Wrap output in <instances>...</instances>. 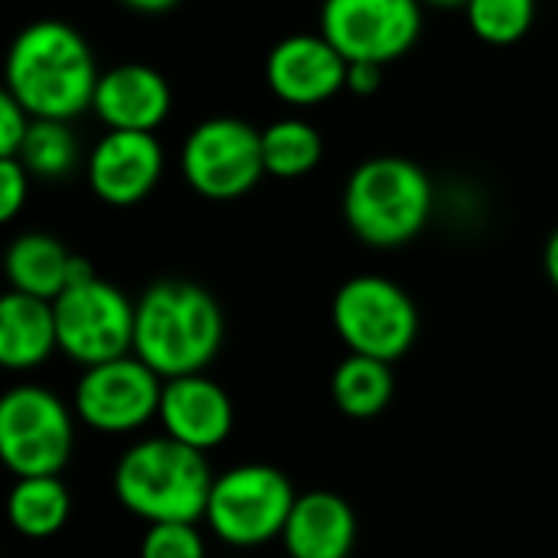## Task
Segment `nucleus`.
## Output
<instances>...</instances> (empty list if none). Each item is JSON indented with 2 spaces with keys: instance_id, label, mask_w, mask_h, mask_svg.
Segmentation results:
<instances>
[{
  "instance_id": "18",
  "label": "nucleus",
  "mask_w": 558,
  "mask_h": 558,
  "mask_svg": "<svg viewBox=\"0 0 558 558\" xmlns=\"http://www.w3.org/2000/svg\"><path fill=\"white\" fill-rule=\"evenodd\" d=\"M72 265L75 255H69L59 239L46 232H26L7 252V281L10 291L56 301L72 281Z\"/></svg>"
},
{
  "instance_id": "25",
  "label": "nucleus",
  "mask_w": 558,
  "mask_h": 558,
  "mask_svg": "<svg viewBox=\"0 0 558 558\" xmlns=\"http://www.w3.org/2000/svg\"><path fill=\"white\" fill-rule=\"evenodd\" d=\"M29 124H33V114L10 92H0V160L20 154L29 134Z\"/></svg>"
},
{
  "instance_id": "26",
  "label": "nucleus",
  "mask_w": 558,
  "mask_h": 558,
  "mask_svg": "<svg viewBox=\"0 0 558 558\" xmlns=\"http://www.w3.org/2000/svg\"><path fill=\"white\" fill-rule=\"evenodd\" d=\"M29 196V170L16 157L0 160V219L13 222Z\"/></svg>"
},
{
  "instance_id": "14",
  "label": "nucleus",
  "mask_w": 558,
  "mask_h": 558,
  "mask_svg": "<svg viewBox=\"0 0 558 558\" xmlns=\"http://www.w3.org/2000/svg\"><path fill=\"white\" fill-rule=\"evenodd\" d=\"M157 418L163 425V435L206 454L229 438L235 412L232 399L219 383H213L203 373H193L163 383Z\"/></svg>"
},
{
  "instance_id": "7",
  "label": "nucleus",
  "mask_w": 558,
  "mask_h": 558,
  "mask_svg": "<svg viewBox=\"0 0 558 558\" xmlns=\"http://www.w3.org/2000/svg\"><path fill=\"white\" fill-rule=\"evenodd\" d=\"M183 180L206 199H239L265 177L262 131L242 118H206L180 147Z\"/></svg>"
},
{
  "instance_id": "23",
  "label": "nucleus",
  "mask_w": 558,
  "mask_h": 558,
  "mask_svg": "<svg viewBox=\"0 0 558 558\" xmlns=\"http://www.w3.org/2000/svg\"><path fill=\"white\" fill-rule=\"evenodd\" d=\"M468 23L477 39L510 46L523 39L536 20V0H468Z\"/></svg>"
},
{
  "instance_id": "4",
  "label": "nucleus",
  "mask_w": 558,
  "mask_h": 558,
  "mask_svg": "<svg viewBox=\"0 0 558 558\" xmlns=\"http://www.w3.org/2000/svg\"><path fill=\"white\" fill-rule=\"evenodd\" d=\"M432 180L405 157L363 160L343 190V216L353 235L373 248H399L412 242L432 216Z\"/></svg>"
},
{
  "instance_id": "15",
  "label": "nucleus",
  "mask_w": 558,
  "mask_h": 558,
  "mask_svg": "<svg viewBox=\"0 0 558 558\" xmlns=\"http://www.w3.org/2000/svg\"><path fill=\"white\" fill-rule=\"evenodd\" d=\"M173 95L167 78L144 65V62H124L108 72H101L92 111L101 118L108 131H147L154 134L167 114H170Z\"/></svg>"
},
{
  "instance_id": "11",
  "label": "nucleus",
  "mask_w": 558,
  "mask_h": 558,
  "mask_svg": "<svg viewBox=\"0 0 558 558\" xmlns=\"http://www.w3.org/2000/svg\"><path fill=\"white\" fill-rule=\"evenodd\" d=\"M163 379L141 356L88 366L75 386L78 418L101 435H128L160 415Z\"/></svg>"
},
{
  "instance_id": "24",
  "label": "nucleus",
  "mask_w": 558,
  "mask_h": 558,
  "mask_svg": "<svg viewBox=\"0 0 558 558\" xmlns=\"http://www.w3.org/2000/svg\"><path fill=\"white\" fill-rule=\"evenodd\" d=\"M141 558H206L196 523H154L144 533Z\"/></svg>"
},
{
  "instance_id": "13",
  "label": "nucleus",
  "mask_w": 558,
  "mask_h": 558,
  "mask_svg": "<svg viewBox=\"0 0 558 558\" xmlns=\"http://www.w3.org/2000/svg\"><path fill=\"white\" fill-rule=\"evenodd\" d=\"M92 193L108 206H134L163 177V147L147 131H108L85 160Z\"/></svg>"
},
{
  "instance_id": "19",
  "label": "nucleus",
  "mask_w": 558,
  "mask_h": 558,
  "mask_svg": "<svg viewBox=\"0 0 558 558\" xmlns=\"http://www.w3.org/2000/svg\"><path fill=\"white\" fill-rule=\"evenodd\" d=\"M392 363L373 360V356H360L350 353L330 379V396L337 402V409L350 418H373L379 415L396 392V379H392Z\"/></svg>"
},
{
  "instance_id": "3",
  "label": "nucleus",
  "mask_w": 558,
  "mask_h": 558,
  "mask_svg": "<svg viewBox=\"0 0 558 558\" xmlns=\"http://www.w3.org/2000/svg\"><path fill=\"white\" fill-rule=\"evenodd\" d=\"M213 484L216 477L206 454L170 435L131 445L114 468V494L121 507L150 526L206 520Z\"/></svg>"
},
{
  "instance_id": "6",
  "label": "nucleus",
  "mask_w": 558,
  "mask_h": 558,
  "mask_svg": "<svg viewBox=\"0 0 558 558\" xmlns=\"http://www.w3.org/2000/svg\"><path fill=\"white\" fill-rule=\"evenodd\" d=\"M294 504L298 494L278 468L239 464L216 477L206 523L222 543L248 549L281 539Z\"/></svg>"
},
{
  "instance_id": "9",
  "label": "nucleus",
  "mask_w": 558,
  "mask_h": 558,
  "mask_svg": "<svg viewBox=\"0 0 558 558\" xmlns=\"http://www.w3.org/2000/svg\"><path fill=\"white\" fill-rule=\"evenodd\" d=\"M52 311L59 350L85 369L134 350V304L98 275L69 284Z\"/></svg>"
},
{
  "instance_id": "30",
  "label": "nucleus",
  "mask_w": 558,
  "mask_h": 558,
  "mask_svg": "<svg viewBox=\"0 0 558 558\" xmlns=\"http://www.w3.org/2000/svg\"><path fill=\"white\" fill-rule=\"evenodd\" d=\"M428 7H468V0H422Z\"/></svg>"
},
{
  "instance_id": "1",
  "label": "nucleus",
  "mask_w": 558,
  "mask_h": 558,
  "mask_svg": "<svg viewBox=\"0 0 558 558\" xmlns=\"http://www.w3.org/2000/svg\"><path fill=\"white\" fill-rule=\"evenodd\" d=\"M10 92L33 118L72 121L92 108L101 72L85 36L62 20H36L16 33L3 65Z\"/></svg>"
},
{
  "instance_id": "27",
  "label": "nucleus",
  "mask_w": 558,
  "mask_h": 558,
  "mask_svg": "<svg viewBox=\"0 0 558 558\" xmlns=\"http://www.w3.org/2000/svg\"><path fill=\"white\" fill-rule=\"evenodd\" d=\"M379 85H383V65H376V62H350V69H347V92L373 95Z\"/></svg>"
},
{
  "instance_id": "29",
  "label": "nucleus",
  "mask_w": 558,
  "mask_h": 558,
  "mask_svg": "<svg viewBox=\"0 0 558 558\" xmlns=\"http://www.w3.org/2000/svg\"><path fill=\"white\" fill-rule=\"evenodd\" d=\"M546 275H549L553 288L558 291V229L549 235V242H546Z\"/></svg>"
},
{
  "instance_id": "16",
  "label": "nucleus",
  "mask_w": 558,
  "mask_h": 558,
  "mask_svg": "<svg viewBox=\"0 0 558 558\" xmlns=\"http://www.w3.org/2000/svg\"><path fill=\"white\" fill-rule=\"evenodd\" d=\"M281 543L291 558H350L356 543L353 507L330 490L301 494Z\"/></svg>"
},
{
  "instance_id": "17",
  "label": "nucleus",
  "mask_w": 558,
  "mask_h": 558,
  "mask_svg": "<svg viewBox=\"0 0 558 558\" xmlns=\"http://www.w3.org/2000/svg\"><path fill=\"white\" fill-rule=\"evenodd\" d=\"M59 350L52 301L7 291L0 301V363L7 369H33Z\"/></svg>"
},
{
  "instance_id": "12",
  "label": "nucleus",
  "mask_w": 558,
  "mask_h": 558,
  "mask_svg": "<svg viewBox=\"0 0 558 558\" xmlns=\"http://www.w3.org/2000/svg\"><path fill=\"white\" fill-rule=\"evenodd\" d=\"M347 69L350 62L327 43L324 33L284 36L265 59L271 95L291 108H314L347 92Z\"/></svg>"
},
{
  "instance_id": "8",
  "label": "nucleus",
  "mask_w": 558,
  "mask_h": 558,
  "mask_svg": "<svg viewBox=\"0 0 558 558\" xmlns=\"http://www.w3.org/2000/svg\"><path fill=\"white\" fill-rule=\"evenodd\" d=\"M72 454V415L43 386H16L0 399V458L16 477H59Z\"/></svg>"
},
{
  "instance_id": "28",
  "label": "nucleus",
  "mask_w": 558,
  "mask_h": 558,
  "mask_svg": "<svg viewBox=\"0 0 558 558\" xmlns=\"http://www.w3.org/2000/svg\"><path fill=\"white\" fill-rule=\"evenodd\" d=\"M124 7H131V10H137V13H167V10H173L180 0H121Z\"/></svg>"
},
{
  "instance_id": "22",
  "label": "nucleus",
  "mask_w": 558,
  "mask_h": 558,
  "mask_svg": "<svg viewBox=\"0 0 558 558\" xmlns=\"http://www.w3.org/2000/svg\"><path fill=\"white\" fill-rule=\"evenodd\" d=\"M78 137L69 128V121H49V118H33L29 134L16 154V160L29 170V177L43 180H59L69 177L78 163Z\"/></svg>"
},
{
  "instance_id": "5",
  "label": "nucleus",
  "mask_w": 558,
  "mask_h": 558,
  "mask_svg": "<svg viewBox=\"0 0 558 558\" xmlns=\"http://www.w3.org/2000/svg\"><path fill=\"white\" fill-rule=\"evenodd\" d=\"M333 330L350 353L373 356L383 363L402 360L418 337L415 301L389 278L356 275L333 294Z\"/></svg>"
},
{
  "instance_id": "21",
  "label": "nucleus",
  "mask_w": 558,
  "mask_h": 558,
  "mask_svg": "<svg viewBox=\"0 0 558 558\" xmlns=\"http://www.w3.org/2000/svg\"><path fill=\"white\" fill-rule=\"evenodd\" d=\"M262 157L265 173L278 180H298L320 163L324 137L304 118H278L268 128H262Z\"/></svg>"
},
{
  "instance_id": "10",
  "label": "nucleus",
  "mask_w": 558,
  "mask_h": 558,
  "mask_svg": "<svg viewBox=\"0 0 558 558\" xmlns=\"http://www.w3.org/2000/svg\"><path fill=\"white\" fill-rule=\"evenodd\" d=\"M320 33L347 62H396L422 36V0H324Z\"/></svg>"
},
{
  "instance_id": "2",
  "label": "nucleus",
  "mask_w": 558,
  "mask_h": 558,
  "mask_svg": "<svg viewBox=\"0 0 558 558\" xmlns=\"http://www.w3.org/2000/svg\"><path fill=\"white\" fill-rule=\"evenodd\" d=\"M222 311L193 281H157L134 304V356L163 383L203 373L222 347Z\"/></svg>"
},
{
  "instance_id": "20",
  "label": "nucleus",
  "mask_w": 558,
  "mask_h": 558,
  "mask_svg": "<svg viewBox=\"0 0 558 558\" xmlns=\"http://www.w3.org/2000/svg\"><path fill=\"white\" fill-rule=\"evenodd\" d=\"M10 523L26 539H49L69 520V490L59 477H20L7 500Z\"/></svg>"
}]
</instances>
